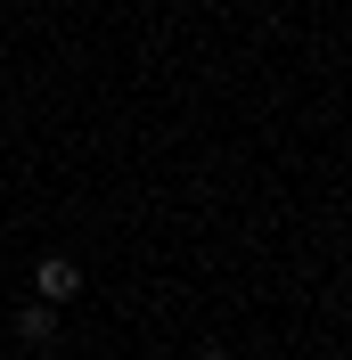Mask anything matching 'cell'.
<instances>
[{"label":"cell","instance_id":"6da1fadb","mask_svg":"<svg viewBox=\"0 0 352 360\" xmlns=\"http://www.w3.org/2000/svg\"><path fill=\"white\" fill-rule=\"evenodd\" d=\"M74 295H82V270H74L66 254H42V262H33V303L58 311V303H74Z\"/></svg>","mask_w":352,"mask_h":360},{"label":"cell","instance_id":"7a4b0ae2","mask_svg":"<svg viewBox=\"0 0 352 360\" xmlns=\"http://www.w3.org/2000/svg\"><path fill=\"white\" fill-rule=\"evenodd\" d=\"M17 336L25 344H49V336H58V311H49V303H25V311H17Z\"/></svg>","mask_w":352,"mask_h":360}]
</instances>
